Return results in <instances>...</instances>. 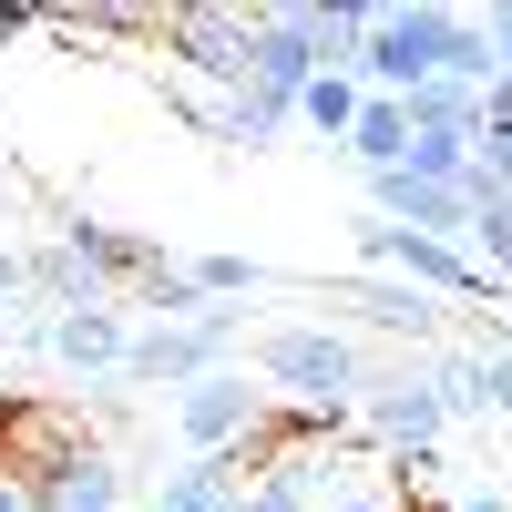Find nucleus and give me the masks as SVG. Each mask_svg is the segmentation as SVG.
<instances>
[{"label": "nucleus", "mask_w": 512, "mask_h": 512, "mask_svg": "<svg viewBox=\"0 0 512 512\" xmlns=\"http://www.w3.org/2000/svg\"><path fill=\"white\" fill-rule=\"evenodd\" d=\"M441 512H512V502H502V492H451Z\"/></svg>", "instance_id": "c85d7f7f"}, {"label": "nucleus", "mask_w": 512, "mask_h": 512, "mask_svg": "<svg viewBox=\"0 0 512 512\" xmlns=\"http://www.w3.org/2000/svg\"><path fill=\"white\" fill-rule=\"evenodd\" d=\"M62 267L82 277V297H93V308H113V287H134V277L154 267V246H144V236H123V226L72 216V226H62Z\"/></svg>", "instance_id": "9d476101"}, {"label": "nucleus", "mask_w": 512, "mask_h": 512, "mask_svg": "<svg viewBox=\"0 0 512 512\" xmlns=\"http://www.w3.org/2000/svg\"><path fill=\"white\" fill-rule=\"evenodd\" d=\"M482 144H512V72L482 82Z\"/></svg>", "instance_id": "5701e85b"}, {"label": "nucleus", "mask_w": 512, "mask_h": 512, "mask_svg": "<svg viewBox=\"0 0 512 512\" xmlns=\"http://www.w3.org/2000/svg\"><path fill=\"white\" fill-rule=\"evenodd\" d=\"M482 31H492V62L512 72V0H502V11H482Z\"/></svg>", "instance_id": "a878e982"}, {"label": "nucleus", "mask_w": 512, "mask_h": 512, "mask_svg": "<svg viewBox=\"0 0 512 512\" xmlns=\"http://www.w3.org/2000/svg\"><path fill=\"white\" fill-rule=\"evenodd\" d=\"M256 379H267V400H287V410H328V420H349L359 390H369V359H359L349 328H328V318H287V328L256 338Z\"/></svg>", "instance_id": "f257e3e1"}, {"label": "nucleus", "mask_w": 512, "mask_h": 512, "mask_svg": "<svg viewBox=\"0 0 512 512\" xmlns=\"http://www.w3.org/2000/svg\"><path fill=\"white\" fill-rule=\"evenodd\" d=\"M359 72H318L308 93H297V123H308V134H328V144H349V123H359Z\"/></svg>", "instance_id": "dca6fc26"}, {"label": "nucleus", "mask_w": 512, "mask_h": 512, "mask_svg": "<svg viewBox=\"0 0 512 512\" xmlns=\"http://www.w3.org/2000/svg\"><path fill=\"white\" fill-rule=\"evenodd\" d=\"M246 31H256V11L185 0V11H164V52H175L185 72H205V82H226V93H246Z\"/></svg>", "instance_id": "6e6552de"}, {"label": "nucleus", "mask_w": 512, "mask_h": 512, "mask_svg": "<svg viewBox=\"0 0 512 512\" xmlns=\"http://www.w3.org/2000/svg\"><path fill=\"white\" fill-rule=\"evenodd\" d=\"M256 410H267V390H246L236 369H205L195 390L175 400V431H185V451H195V461H226V451L256 431Z\"/></svg>", "instance_id": "1a4fd4ad"}, {"label": "nucleus", "mask_w": 512, "mask_h": 512, "mask_svg": "<svg viewBox=\"0 0 512 512\" xmlns=\"http://www.w3.org/2000/svg\"><path fill=\"white\" fill-rule=\"evenodd\" d=\"M359 318L420 338V328H441V297H420V287H400V277H369V287H359Z\"/></svg>", "instance_id": "f3484780"}, {"label": "nucleus", "mask_w": 512, "mask_h": 512, "mask_svg": "<svg viewBox=\"0 0 512 512\" xmlns=\"http://www.w3.org/2000/svg\"><path fill=\"white\" fill-rule=\"evenodd\" d=\"M0 512H41V492H31L21 472H0Z\"/></svg>", "instance_id": "bb28decb"}, {"label": "nucleus", "mask_w": 512, "mask_h": 512, "mask_svg": "<svg viewBox=\"0 0 512 512\" xmlns=\"http://www.w3.org/2000/svg\"><path fill=\"white\" fill-rule=\"evenodd\" d=\"M0 297H21V246H0Z\"/></svg>", "instance_id": "c756f323"}, {"label": "nucleus", "mask_w": 512, "mask_h": 512, "mask_svg": "<svg viewBox=\"0 0 512 512\" xmlns=\"http://www.w3.org/2000/svg\"><path fill=\"white\" fill-rule=\"evenodd\" d=\"M431 379H441V410H451V420H492V379H482V349H451V359H431Z\"/></svg>", "instance_id": "6ab92c4d"}, {"label": "nucleus", "mask_w": 512, "mask_h": 512, "mask_svg": "<svg viewBox=\"0 0 512 512\" xmlns=\"http://www.w3.org/2000/svg\"><path fill=\"white\" fill-rule=\"evenodd\" d=\"M472 11H451V0H410V11H369V41H359V93H420V82H451V52Z\"/></svg>", "instance_id": "f03ea898"}, {"label": "nucleus", "mask_w": 512, "mask_h": 512, "mask_svg": "<svg viewBox=\"0 0 512 512\" xmlns=\"http://www.w3.org/2000/svg\"><path fill=\"white\" fill-rule=\"evenodd\" d=\"M195 287L226 308V297H256V287H267V267H256V256H226V246H216V256H195Z\"/></svg>", "instance_id": "4be33fe9"}, {"label": "nucleus", "mask_w": 512, "mask_h": 512, "mask_svg": "<svg viewBox=\"0 0 512 512\" xmlns=\"http://www.w3.org/2000/svg\"><path fill=\"white\" fill-rule=\"evenodd\" d=\"M349 154H359V175H390V164L410 154V113H400L390 93H369L359 123H349Z\"/></svg>", "instance_id": "4468645a"}, {"label": "nucleus", "mask_w": 512, "mask_h": 512, "mask_svg": "<svg viewBox=\"0 0 512 512\" xmlns=\"http://www.w3.org/2000/svg\"><path fill=\"white\" fill-rule=\"evenodd\" d=\"M226 338H236V308H205V318H185V328H134V349H123V379L134 390H195L205 369H226Z\"/></svg>", "instance_id": "7ed1b4c3"}, {"label": "nucleus", "mask_w": 512, "mask_h": 512, "mask_svg": "<svg viewBox=\"0 0 512 512\" xmlns=\"http://www.w3.org/2000/svg\"><path fill=\"white\" fill-rule=\"evenodd\" d=\"M359 41H369V0H328L318 11V72H359Z\"/></svg>", "instance_id": "aec40b11"}, {"label": "nucleus", "mask_w": 512, "mask_h": 512, "mask_svg": "<svg viewBox=\"0 0 512 512\" xmlns=\"http://www.w3.org/2000/svg\"><path fill=\"white\" fill-rule=\"evenodd\" d=\"M287 123H297V103H277V93H226L216 103V144H246L256 154V144H277Z\"/></svg>", "instance_id": "2eb2a0df"}, {"label": "nucleus", "mask_w": 512, "mask_h": 512, "mask_svg": "<svg viewBox=\"0 0 512 512\" xmlns=\"http://www.w3.org/2000/svg\"><path fill=\"white\" fill-rule=\"evenodd\" d=\"M72 461H93L82 410H62V400H11V420H0V472H21L31 492H52Z\"/></svg>", "instance_id": "423d86ee"}, {"label": "nucleus", "mask_w": 512, "mask_h": 512, "mask_svg": "<svg viewBox=\"0 0 512 512\" xmlns=\"http://www.w3.org/2000/svg\"><path fill=\"white\" fill-rule=\"evenodd\" d=\"M359 256H369V277H400V287H420V297H492V277L472 267V246H441V236H410V226H359Z\"/></svg>", "instance_id": "20e7f679"}, {"label": "nucleus", "mask_w": 512, "mask_h": 512, "mask_svg": "<svg viewBox=\"0 0 512 512\" xmlns=\"http://www.w3.org/2000/svg\"><path fill=\"white\" fill-rule=\"evenodd\" d=\"M318 512H400V502H390V492H359V482H338Z\"/></svg>", "instance_id": "b1692460"}, {"label": "nucleus", "mask_w": 512, "mask_h": 512, "mask_svg": "<svg viewBox=\"0 0 512 512\" xmlns=\"http://www.w3.org/2000/svg\"><path fill=\"white\" fill-rule=\"evenodd\" d=\"M308 82H318V0L256 11V31H246V93H277V103H297Z\"/></svg>", "instance_id": "0eeeda50"}, {"label": "nucleus", "mask_w": 512, "mask_h": 512, "mask_svg": "<svg viewBox=\"0 0 512 512\" xmlns=\"http://www.w3.org/2000/svg\"><path fill=\"white\" fill-rule=\"evenodd\" d=\"M0 338H11V297H0Z\"/></svg>", "instance_id": "7c9ffc66"}, {"label": "nucleus", "mask_w": 512, "mask_h": 512, "mask_svg": "<svg viewBox=\"0 0 512 512\" xmlns=\"http://www.w3.org/2000/svg\"><path fill=\"white\" fill-rule=\"evenodd\" d=\"M359 420H369V441L390 451V461H420V451H441V431H451V410H441V379L431 369H379L369 390H359Z\"/></svg>", "instance_id": "39448f33"}, {"label": "nucleus", "mask_w": 512, "mask_h": 512, "mask_svg": "<svg viewBox=\"0 0 512 512\" xmlns=\"http://www.w3.org/2000/svg\"><path fill=\"white\" fill-rule=\"evenodd\" d=\"M461 246H472V267L502 287L512 277V205H472V236H461Z\"/></svg>", "instance_id": "412c9836"}, {"label": "nucleus", "mask_w": 512, "mask_h": 512, "mask_svg": "<svg viewBox=\"0 0 512 512\" xmlns=\"http://www.w3.org/2000/svg\"><path fill=\"white\" fill-rule=\"evenodd\" d=\"M482 379H492V410L512 420V349H482Z\"/></svg>", "instance_id": "393cba45"}, {"label": "nucleus", "mask_w": 512, "mask_h": 512, "mask_svg": "<svg viewBox=\"0 0 512 512\" xmlns=\"http://www.w3.org/2000/svg\"><path fill=\"white\" fill-rule=\"evenodd\" d=\"M236 502H246L236 451H226V461H185V472H164V482H154V512H236Z\"/></svg>", "instance_id": "f8f14e48"}, {"label": "nucleus", "mask_w": 512, "mask_h": 512, "mask_svg": "<svg viewBox=\"0 0 512 512\" xmlns=\"http://www.w3.org/2000/svg\"><path fill=\"white\" fill-rule=\"evenodd\" d=\"M0 420H11V390H0Z\"/></svg>", "instance_id": "2f4dec72"}, {"label": "nucleus", "mask_w": 512, "mask_h": 512, "mask_svg": "<svg viewBox=\"0 0 512 512\" xmlns=\"http://www.w3.org/2000/svg\"><path fill=\"white\" fill-rule=\"evenodd\" d=\"M31 21H41V11H31V0H0V41H21Z\"/></svg>", "instance_id": "cd10ccee"}, {"label": "nucleus", "mask_w": 512, "mask_h": 512, "mask_svg": "<svg viewBox=\"0 0 512 512\" xmlns=\"http://www.w3.org/2000/svg\"><path fill=\"white\" fill-rule=\"evenodd\" d=\"M41 512H123V472L93 451V461H72V472L41 492Z\"/></svg>", "instance_id": "a211bd4d"}, {"label": "nucleus", "mask_w": 512, "mask_h": 512, "mask_svg": "<svg viewBox=\"0 0 512 512\" xmlns=\"http://www.w3.org/2000/svg\"><path fill=\"white\" fill-rule=\"evenodd\" d=\"M400 113H410V134H461V144L482 134V93L472 82H420V93H400Z\"/></svg>", "instance_id": "ddd939ff"}, {"label": "nucleus", "mask_w": 512, "mask_h": 512, "mask_svg": "<svg viewBox=\"0 0 512 512\" xmlns=\"http://www.w3.org/2000/svg\"><path fill=\"white\" fill-rule=\"evenodd\" d=\"M123 349H134V328H123L113 308H62V318H52V359L82 369V379H93V369H123Z\"/></svg>", "instance_id": "9b49d317"}]
</instances>
